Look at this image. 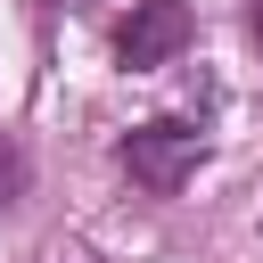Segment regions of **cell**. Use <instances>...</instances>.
Here are the masks:
<instances>
[{"instance_id": "3", "label": "cell", "mask_w": 263, "mask_h": 263, "mask_svg": "<svg viewBox=\"0 0 263 263\" xmlns=\"http://www.w3.org/2000/svg\"><path fill=\"white\" fill-rule=\"evenodd\" d=\"M16 197H25V148L0 132V205H16Z\"/></svg>"}, {"instance_id": "4", "label": "cell", "mask_w": 263, "mask_h": 263, "mask_svg": "<svg viewBox=\"0 0 263 263\" xmlns=\"http://www.w3.org/2000/svg\"><path fill=\"white\" fill-rule=\"evenodd\" d=\"M247 25H255V41H263V0H247Z\"/></svg>"}, {"instance_id": "5", "label": "cell", "mask_w": 263, "mask_h": 263, "mask_svg": "<svg viewBox=\"0 0 263 263\" xmlns=\"http://www.w3.org/2000/svg\"><path fill=\"white\" fill-rule=\"evenodd\" d=\"M41 8H82V0H41Z\"/></svg>"}, {"instance_id": "2", "label": "cell", "mask_w": 263, "mask_h": 263, "mask_svg": "<svg viewBox=\"0 0 263 263\" xmlns=\"http://www.w3.org/2000/svg\"><path fill=\"white\" fill-rule=\"evenodd\" d=\"M189 33H197L189 0H140V8L115 25V66H132V74H156V66H173V58L189 49Z\"/></svg>"}, {"instance_id": "1", "label": "cell", "mask_w": 263, "mask_h": 263, "mask_svg": "<svg viewBox=\"0 0 263 263\" xmlns=\"http://www.w3.org/2000/svg\"><path fill=\"white\" fill-rule=\"evenodd\" d=\"M197 164H205V132L181 123V115H156V123H140V132L123 140V173H132L148 197H173Z\"/></svg>"}]
</instances>
